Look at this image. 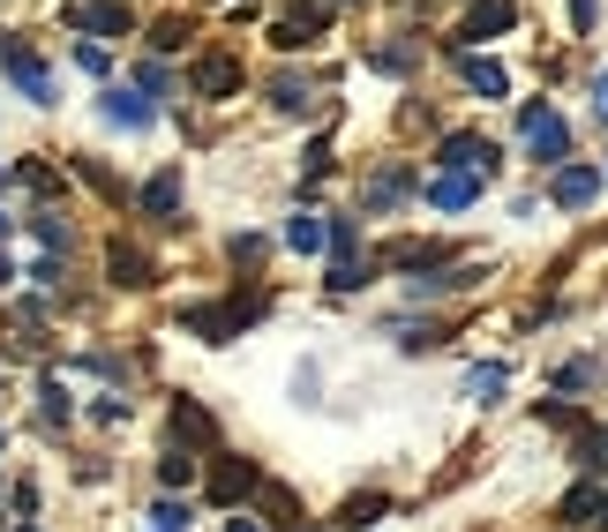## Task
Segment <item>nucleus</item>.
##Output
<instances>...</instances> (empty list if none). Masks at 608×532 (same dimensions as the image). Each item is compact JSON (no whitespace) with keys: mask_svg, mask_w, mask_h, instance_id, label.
Returning a JSON list of instances; mask_svg holds the SVG:
<instances>
[{"mask_svg":"<svg viewBox=\"0 0 608 532\" xmlns=\"http://www.w3.org/2000/svg\"><path fill=\"white\" fill-rule=\"evenodd\" d=\"M196 90H203V98L241 90V60H233V53H203V60H196Z\"/></svg>","mask_w":608,"mask_h":532,"instance_id":"6e6552de","label":"nucleus"},{"mask_svg":"<svg viewBox=\"0 0 608 532\" xmlns=\"http://www.w3.org/2000/svg\"><path fill=\"white\" fill-rule=\"evenodd\" d=\"M270 106H278V113H301V106H308V82H294V76L270 82Z\"/></svg>","mask_w":608,"mask_h":532,"instance_id":"393cba45","label":"nucleus"},{"mask_svg":"<svg viewBox=\"0 0 608 532\" xmlns=\"http://www.w3.org/2000/svg\"><path fill=\"white\" fill-rule=\"evenodd\" d=\"M0 233H8V218H0Z\"/></svg>","mask_w":608,"mask_h":532,"instance_id":"4c0bfd02","label":"nucleus"},{"mask_svg":"<svg viewBox=\"0 0 608 532\" xmlns=\"http://www.w3.org/2000/svg\"><path fill=\"white\" fill-rule=\"evenodd\" d=\"M601 518V488H571V502H564V525L578 532V525H594Z\"/></svg>","mask_w":608,"mask_h":532,"instance_id":"412c9836","label":"nucleus"},{"mask_svg":"<svg viewBox=\"0 0 608 532\" xmlns=\"http://www.w3.org/2000/svg\"><path fill=\"white\" fill-rule=\"evenodd\" d=\"M458 82H466V90H480V98H504V90H511V82H504V68H496V60H480V53H458Z\"/></svg>","mask_w":608,"mask_h":532,"instance_id":"ddd939ff","label":"nucleus"},{"mask_svg":"<svg viewBox=\"0 0 608 532\" xmlns=\"http://www.w3.org/2000/svg\"><path fill=\"white\" fill-rule=\"evenodd\" d=\"M443 263H451L443 241H398L391 247V270H443Z\"/></svg>","mask_w":608,"mask_h":532,"instance_id":"4468645a","label":"nucleus"},{"mask_svg":"<svg viewBox=\"0 0 608 532\" xmlns=\"http://www.w3.org/2000/svg\"><path fill=\"white\" fill-rule=\"evenodd\" d=\"M151 45H158V53H180V45H188V23H180V15H166V23L151 31Z\"/></svg>","mask_w":608,"mask_h":532,"instance_id":"bb28decb","label":"nucleus"},{"mask_svg":"<svg viewBox=\"0 0 608 532\" xmlns=\"http://www.w3.org/2000/svg\"><path fill=\"white\" fill-rule=\"evenodd\" d=\"M594 113L608 121V76H594Z\"/></svg>","mask_w":608,"mask_h":532,"instance_id":"f704fd0d","label":"nucleus"},{"mask_svg":"<svg viewBox=\"0 0 608 532\" xmlns=\"http://www.w3.org/2000/svg\"><path fill=\"white\" fill-rule=\"evenodd\" d=\"M188 330H203L211 345H225V337L241 330V315H233V300H225V308H188Z\"/></svg>","mask_w":608,"mask_h":532,"instance_id":"dca6fc26","label":"nucleus"},{"mask_svg":"<svg viewBox=\"0 0 608 532\" xmlns=\"http://www.w3.org/2000/svg\"><path fill=\"white\" fill-rule=\"evenodd\" d=\"M106 270H113V286H151V255L129 241H113L106 247Z\"/></svg>","mask_w":608,"mask_h":532,"instance_id":"f8f14e48","label":"nucleus"},{"mask_svg":"<svg viewBox=\"0 0 608 532\" xmlns=\"http://www.w3.org/2000/svg\"><path fill=\"white\" fill-rule=\"evenodd\" d=\"M323 241H331V225H323V218H308V210L294 218V225H286V247H301V255H316Z\"/></svg>","mask_w":608,"mask_h":532,"instance_id":"6ab92c4d","label":"nucleus"},{"mask_svg":"<svg viewBox=\"0 0 608 532\" xmlns=\"http://www.w3.org/2000/svg\"><path fill=\"white\" fill-rule=\"evenodd\" d=\"M519 23V0H474L466 15H458V38H496V31H511Z\"/></svg>","mask_w":608,"mask_h":532,"instance_id":"20e7f679","label":"nucleus"},{"mask_svg":"<svg viewBox=\"0 0 608 532\" xmlns=\"http://www.w3.org/2000/svg\"><path fill=\"white\" fill-rule=\"evenodd\" d=\"M391 337L406 345V353H429V345H443V330H435V323H391Z\"/></svg>","mask_w":608,"mask_h":532,"instance_id":"5701e85b","label":"nucleus"},{"mask_svg":"<svg viewBox=\"0 0 608 532\" xmlns=\"http://www.w3.org/2000/svg\"><path fill=\"white\" fill-rule=\"evenodd\" d=\"M151 518H158V532H180V525H188V510H180V502H158Z\"/></svg>","mask_w":608,"mask_h":532,"instance_id":"473e14b6","label":"nucleus"},{"mask_svg":"<svg viewBox=\"0 0 608 532\" xmlns=\"http://www.w3.org/2000/svg\"><path fill=\"white\" fill-rule=\"evenodd\" d=\"M263 473L248 465V457H218L211 465V502H241V495H256Z\"/></svg>","mask_w":608,"mask_h":532,"instance_id":"39448f33","label":"nucleus"},{"mask_svg":"<svg viewBox=\"0 0 608 532\" xmlns=\"http://www.w3.org/2000/svg\"><path fill=\"white\" fill-rule=\"evenodd\" d=\"M406 196V165H384L376 180H368V210H384V203H398Z\"/></svg>","mask_w":608,"mask_h":532,"instance_id":"aec40b11","label":"nucleus"},{"mask_svg":"<svg viewBox=\"0 0 608 532\" xmlns=\"http://www.w3.org/2000/svg\"><path fill=\"white\" fill-rule=\"evenodd\" d=\"M23 532H31V525H23Z\"/></svg>","mask_w":608,"mask_h":532,"instance_id":"a19ab883","label":"nucleus"},{"mask_svg":"<svg viewBox=\"0 0 608 532\" xmlns=\"http://www.w3.org/2000/svg\"><path fill=\"white\" fill-rule=\"evenodd\" d=\"M31 233H38V241L53 247V255H60V247H68V225H60V218H31Z\"/></svg>","mask_w":608,"mask_h":532,"instance_id":"cd10ccee","label":"nucleus"},{"mask_svg":"<svg viewBox=\"0 0 608 532\" xmlns=\"http://www.w3.org/2000/svg\"><path fill=\"white\" fill-rule=\"evenodd\" d=\"M594 15H601V0H571V23L578 31H594Z\"/></svg>","mask_w":608,"mask_h":532,"instance_id":"72a5a7b5","label":"nucleus"},{"mask_svg":"<svg viewBox=\"0 0 608 532\" xmlns=\"http://www.w3.org/2000/svg\"><path fill=\"white\" fill-rule=\"evenodd\" d=\"M263 495V510H270V518H278V525H286V518H294V495L286 488H256Z\"/></svg>","mask_w":608,"mask_h":532,"instance_id":"2f4dec72","label":"nucleus"},{"mask_svg":"<svg viewBox=\"0 0 608 532\" xmlns=\"http://www.w3.org/2000/svg\"><path fill=\"white\" fill-rule=\"evenodd\" d=\"M135 90H143V98H151V90L166 98V68H158V60H143V68H135Z\"/></svg>","mask_w":608,"mask_h":532,"instance_id":"c85d7f7f","label":"nucleus"},{"mask_svg":"<svg viewBox=\"0 0 608 532\" xmlns=\"http://www.w3.org/2000/svg\"><path fill=\"white\" fill-rule=\"evenodd\" d=\"M316 31H323V8H316V0H294V8H286V23H278V45H286V53H301V45H316Z\"/></svg>","mask_w":608,"mask_h":532,"instance_id":"0eeeda50","label":"nucleus"},{"mask_svg":"<svg viewBox=\"0 0 608 532\" xmlns=\"http://www.w3.org/2000/svg\"><path fill=\"white\" fill-rule=\"evenodd\" d=\"M474 196H480V173H466V165H443V173L429 180V203L435 210H466Z\"/></svg>","mask_w":608,"mask_h":532,"instance_id":"423d86ee","label":"nucleus"},{"mask_svg":"<svg viewBox=\"0 0 608 532\" xmlns=\"http://www.w3.org/2000/svg\"><path fill=\"white\" fill-rule=\"evenodd\" d=\"M38 398H45V420H53V428H60V420H68V390H60V383H45Z\"/></svg>","mask_w":608,"mask_h":532,"instance_id":"7c9ffc66","label":"nucleus"},{"mask_svg":"<svg viewBox=\"0 0 608 532\" xmlns=\"http://www.w3.org/2000/svg\"><path fill=\"white\" fill-rule=\"evenodd\" d=\"M106 121L113 128H151L158 121V106H151L143 90H106Z\"/></svg>","mask_w":608,"mask_h":532,"instance_id":"9d476101","label":"nucleus"},{"mask_svg":"<svg viewBox=\"0 0 608 532\" xmlns=\"http://www.w3.org/2000/svg\"><path fill=\"white\" fill-rule=\"evenodd\" d=\"M368 286V263L361 255H331V292H361Z\"/></svg>","mask_w":608,"mask_h":532,"instance_id":"4be33fe9","label":"nucleus"},{"mask_svg":"<svg viewBox=\"0 0 608 532\" xmlns=\"http://www.w3.org/2000/svg\"><path fill=\"white\" fill-rule=\"evenodd\" d=\"M143 210H151V218H174L180 210V173H151V180H143Z\"/></svg>","mask_w":608,"mask_h":532,"instance_id":"2eb2a0df","label":"nucleus"},{"mask_svg":"<svg viewBox=\"0 0 608 532\" xmlns=\"http://www.w3.org/2000/svg\"><path fill=\"white\" fill-rule=\"evenodd\" d=\"M339 8H353V0H339Z\"/></svg>","mask_w":608,"mask_h":532,"instance_id":"58836bf2","label":"nucleus"},{"mask_svg":"<svg viewBox=\"0 0 608 532\" xmlns=\"http://www.w3.org/2000/svg\"><path fill=\"white\" fill-rule=\"evenodd\" d=\"M308 532H316V525H308Z\"/></svg>","mask_w":608,"mask_h":532,"instance_id":"ea45409f","label":"nucleus"},{"mask_svg":"<svg viewBox=\"0 0 608 532\" xmlns=\"http://www.w3.org/2000/svg\"><path fill=\"white\" fill-rule=\"evenodd\" d=\"M384 510H391L384 495H353L346 510H339V525H346V532H368V525H376V518H384Z\"/></svg>","mask_w":608,"mask_h":532,"instance_id":"a211bd4d","label":"nucleus"},{"mask_svg":"<svg viewBox=\"0 0 608 532\" xmlns=\"http://www.w3.org/2000/svg\"><path fill=\"white\" fill-rule=\"evenodd\" d=\"M23 188H31V196H53V188H60V173H45V165H23Z\"/></svg>","mask_w":608,"mask_h":532,"instance_id":"c756f323","label":"nucleus"},{"mask_svg":"<svg viewBox=\"0 0 608 532\" xmlns=\"http://www.w3.org/2000/svg\"><path fill=\"white\" fill-rule=\"evenodd\" d=\"M504 383H511L504 368H474V375H466V390H474V398H504Z\"/></svg>","mask_w":608,"mask_h":532,"instance_id":"a878e982","label":"nucleus"},{"mask_svg":"<svg viewBox=\"0 0 608 532\" xmlns=\"http://www.w3.org/2000/svg\"><path fill=\"white\" fill-rule=\"evenodd\" d=\"M225 532H263V525H256V518H233V525H225Z\"/></svg>","mask_w":608,"mask_h":532,"instance_id":"c9c22d12","label":"nucleus"},{"mask_svg":"<svg viewBox=\"0 0 608 532\" xmlns=\"http://www.w3.org/2000/svg\"><path fill=\"white\" fill-rule=\"evenodd\" d=\"M158 480H166V488H188V480H196V457H188V451H166V457H158Z\"/></svg>","mask_w":608,"mask_h":532,"instance_id":"b1692460","label":"nucleus"},{"mask_svg":"<svg viewBox=\"0 0 608 532\" xmlns=\"http://www.w3.org/2000/svg\"><path fill=\"white\" fill-rule=\"evenodd\" d=\"M594 196H601V173H594V165H564V173H556V203L564 210H586Z\"/></svg>","mask_w":608,"mask_h":532,"instance_id":"1a4fd4ad","label":"nucleus"},{"mask_svg":"<svg viewBox=\"0 0 608 532\" xmlns=\"http://www.w3.org/2000/svg\"><path fill=\"white\" fill-rule=\"evenodd\" d=\"M174 435H180V443H211L218 420H211L203 406H188V398H180V406H174Z\"/></svg>","mask_w":608,"mask_h":532,"instance_id":"f3484780","label":"nucleus"},{"mask_svg":"<svg viewBox=\"0 0 608 532\" xmlns=\"http://www.w3.org/2000/svg\"><path fill=\"white\" fill-rule=\"evenodd\" d=\"M0 68L23 82V90H31L38 106H53V68H45V60H38V53H31L23 38H0Z\"/></svg>","mask_w":608,"mask_h":532,"instance_id":"f03ea898","label":"nucleus"},{"mask_svg":"<svg viewBox=\"0 0 608 532\" xmlns=\"http://www.w3.org/2000/svg\"><path fill=\"white\" fill-rule=\"evenodd\" d=\"M0 286H8V263H0Z\"/></svg>","mask_w":608,"mask_h":532,"instance_id":"e433bc0d","label":"nucleus"},{"mask_svg":"<svg viewBox=\"0 0 608 532\" xmlns=\"http://www.w3.org/2000/svg\"><path fill=\"white\" fill-rule=\"evenodd\" d=\"M68 31H90V38H121V31H129V8H113V0H76V8H68Z\"/></svg>","mask_w":608,"mask_h":532,"instance_id":"7ed1b4c3","label":"nucleus"},{"mask_svg":"<svg viewBox=\"0 0 608 532\" xmlns=\"http://www.w3.org/2000/svg\"><path fill=\"white\" fill-rule=\"evenodd\" d=\"M519 143H526V158H533V165H556L571 151V128L556 121V106L533 98V106H519Z\"/></svg>","mask_w":608,"mask_h":532,"instance_id":"f257e3e1","label":"nucleus"},{"mask_svg":"<svg viewBox=\"0 0 608 532\" xmlns=\"http://www.w3.org/2000/svg\"><path fill=\"white\" fill-rule=\"evenodd\" d=\"M443 165L488 173V165H496V143H488V135H443Z\"/></svg>","mask_w":608,"mask_h":532,"instance_id":"9b49d317","label":"nucleus"}]
</instances>
